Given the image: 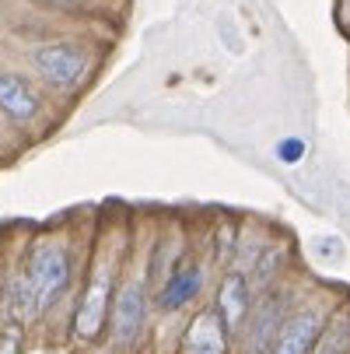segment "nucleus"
Returning <instances> with one entry per match:
<instances>
[{
  "label": "nucleus",
  "instance_id": "3",
  "mask_svg": "<svg viewBox=\"0 0 350 354\" xmlns=\"http://www.w3.org/2000/svg\"><path fill=\"white\" fill-rule=\"evenodd\" d=\"M109 326L119 347H137L147 326V288L140 277L123 281L116 298L109 301Z\"/></svg>",
  "mask_w": 350,
  "mask_h": 354
},
{
  "label": "nucleus",
  "instance_id": "13",
  "mask_svg": "<svg viewBox=\"0 0 350 354\" xmlns=\"http://www.w3.org/2000/svg\"><path fill=\"white\" fill-rule=\"evenodd\" d=\"M0 354H21V330L18 323H8L0 333Z\"/></svg>",
  "mask_w": 350,
  "mask_h": 354
},
{
  "label": "nucleus",
  "instance_id": "12",
  "mask_svg": "<svg viewBox=\"0 0 350 354\" xmlns=\"http://www.w3.org/2000/svg\"><path fill=\"white\" fill-rule=\"evenodd\" d=\"M277 263H280V249H266L263 257H260L256 274H253V284H256V288H270V277H273Z\"/></svg>",
  "mask_w": 350,
  "mask_h": 354
},
{
  "label": "nucleus",
  "instance_id": "2",
  "mask_svg": "<svg viewBox=\"0 0 350 354\" xmlns=\"http://www.w3.org/2000/svg\"><path fill=\"white\" fill-rule=\"evenodd\" d=\"M287 309H291V298H287L284 291H277V288L266 291V295L256 301V309H249V316H245V323H242V330H238L245 354H270V347H273V340H277L284 319L291 316Z\"/></svg>",
  "mask_w": 350,
  "mask_h": 354
},
{
  "label": "nucleus",
  "instance_id": "11",
  "mask_svg": "<svg viewBox=\"0 0 350 354\" xmlns=\"http://www.w3.org/2000/svg\"><path fill=\"white\" fill-rule=\"evenodd\" d=\"M347 347H350V313L347 309H336L322 323L312 354H347Z\"/></svg>",
  "mask_w": 350,
  "mask_h": 354
},
{
  "label": "nucleus",
  "instance_id": "9",
  "mask_svg": "<svg viewBox=\"0 0 350 354\" xmlns=\"http://www.w3.org/2000/svg\"><path fill=\"white\" fill-rule=\"evenodd\" d=\"M200 288H204V270H200L196 263H179L158 291V309L175 313V309L189 306V301L200 295Z\"/></svg>",
  "mask_w": 350,
  "mask_h": 354
},
{
  "label": "nucleus",
  "instance_id": "4",
  "mask_svg": "<svg viewBox=\"0 0 350 354\" xmlns=\"http://www.w3.org/2000/svg\"><path fill=\"white\" fill-rule=\"evenodd\" d=\"M35 71L53 84V88H74L84 71H88V53L74 42H49V46H39L35 53Z\"/></svg>",
  "mask_w": 350,
  "mask_h": 354
},
{
  "label": "nucleus",
  "instance_id": "8",
  "mask_svg": "<svg viewBox=\"0 0 350 354\" xmlns=\"http://www.w3.org/2000/svg\"><path fill=\"white\" fill-rule=\"evenodd\" d=\"M231 333L217 319L214 309H200L182 337V354H228Z\"/></svg>",
  "mask_w": 350,
  "mask_h": 354
},
{
  "label": "nucleus",
  "instance_id": "1",
  "mask_svg": "<svg viewBox=\"0 0 350 354\" xmlns=\"http://www.w3.org/2000/svg\"><path fill=\"white\" fill-rule=\"evenodd\" d=\"M25 281L32 288V298H35V309H49L53 301L67 291L70 284V260L60 245H39L32 257H28V270H25Z\"/></svg>",
  "mask_w": 350,
  "mask_h": 354
},
{
  "label": "nucleus",
  "instance_id": "10",
  "mask_svg": "<svg viewBox=\"0 0 350 354\" xmlns=\"http://www.w3.org/2000/svg\"><path fill=\"white\" fill-rule=\"evenodd\" d=\"M0 109H4L11 120H32L39 113V98L32 95V88L25 81L0 71Z\"/></svg>",
  "mask_w": 350,
  "mask_h": 354
},
{
  "label": "nucleus",
  "instance_id": "6",
  "mask_svg": "<svg viewBox=\"0 0 350 354\" xmlns=\"http://www.w3.org/2000/svg\"><path fill=\"white\" fill-rule=\"evenodd\" d=\"M249 309H253V284H249V277L242 270H228L221 277V288H217V319L224 323V330L235 337L249 316Z\"/></svg>",
  "mask_w": 350,
  "mask_h": 354
},
{
  "label": "nucleus",
  "instance_id": "7",
  "mask_svg": "<svg viewBox=\"0 0 350 354\" xmlns=\"http://www.w3.org/2000/svg\"><path fill=\"white\" fill-rule=\"evenodd\" d=\"M109 301H113V277L102 270L95 274L84 298H81V309H77V319H74V330L81 340H95L102 333L106 319H109Z\"/></svg>",
  "mask_w": 350,
  "mask_h": 354
},
{
  "label": "nucleus",
  "instance_id": "5",
  "mask_svg": "<svg viewBox=\"0 0 350 354\" xmlns=\"http://www.w3.org/2000/svg\"><path fill=\"white\" fill-rule=\"evenodd\" d=\"M322 323H326V313H322L319 306L294 309V313L284 319V326H280V333H277L270 354H312Z\"/></svg>",
  "mask_w": 350,
  "mask_h": 354
}]
</instances>
